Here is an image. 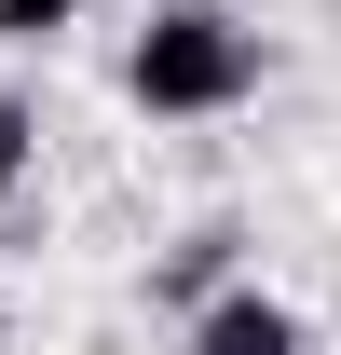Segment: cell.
Segmentation results:
<instances>
[{"label": "cell", "mask_w": 341, "mask_h": 355, "mask_svg": "<svg viewBox=\"0 0 341 355\" xmlns=\"http://www.w3.org/2000/svg\"><path fill=\"white\" fill-rule=\"evenodd\" d=\"M28 164H42V110L0 83V191H28Z\"/></svg>", "instance_id": "4"}, {"label": "cell", "mask_w": 341, "mask_h": 355, "mask_svg": "<svg viewBox=\"0 0 341 355\" xmlns=\"http://www.w3.org/2000/svg\"><path fill=\"white\" fill-rule=\"evenodd\" d=\"M232 246H246L232 219H205V232H177L164 260H150V301H177V314H191V301H218V287H232Z\"/></svg>", "instance_id": "3"}, {"label": "cell", "mask_w": 341, "mask_h": 355, "mask_svg": "<svg viewBox=\"0 0 341 355\" xmlns=\"http://www.w3.org/2000/svg\"><path fill=\"white\" fill-rule=\"evenodd\" d=\"M191 355H300V314L273 301V287H218V301H191Z\"/></svg>", "instance_id": "2"}, {"label": "cell", "mask_w": 341, "mask_h": 355, "mask_svg": "<svg viewBox=\"0 0 341 355\" xmlns=\"http://www.w3.org/2000/svg\"><path fill=\"white\" fill-rule=\"evenodd\" d=\"M69 28H82V0H0V42H28V55L69 42Z\"/></svg>", "instance_id": "5"}, {"label": "cell", "mask_w": 341, "mask_h": 355, "mask_svg": "<svg viewBox=\"0 0 341 355\" xmlns=\"http://www.w3.org/2000/svg\"><path fill=\"white\" fill-rule=\"evenodd\" d=\"M123 96L150 123H218V110H246L259 96V28H232L218 0H164L123 55Z\"/></svg>", "instance_id": "1"}]
</instances>
